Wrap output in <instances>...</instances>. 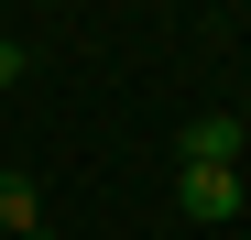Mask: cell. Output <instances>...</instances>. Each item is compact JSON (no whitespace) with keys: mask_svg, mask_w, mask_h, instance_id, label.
Returning <instances> with one entry per match:
<instances>
[{"mask_svg":"<svg viewBox=\"0 0 251 240\" xmlns=\"http://www.w3.org/2000/svg\"><path fill=\"white\" fill-rule=\"evenodd\" d=\"M0 240H55L44 196H33V175H0Z\"/></svg>","mask_w":251,"mask_h":240,"instance_id":"cell-3","label":"cell"},{"mask_svg":"<svg viewBox=\"0 0 251 240\" xmlns=\"http://www.w3.org/2000/svg\"><path fill=\"white\" fill-rule=\"evenodd\" d=\"M175 208L219 229V218H240V208H251V196H240V175H229V164H175Z\"/></svg>","mask_w":251,"mask_h":240,"instance_id":"cell-1","label":"cell"},{"mask_svg":"<svg viewBox=\"0 0 251 240\" xmlns=\"http://www.w3.org/2000/svg\"><path fill=\"white\" fill-rule=\"evenodd\" d=\"M11 88H22V44L0 33V98H11Z\"/></svg>","mask_w":251,"mask_h":240,"instance_id":"cell-4","label":"cell"},{"mask_svg":"<svg viewBox=\"0 0 251 240\" xmlns=\"http://www.w3.org/2000/svg\"><path fill=\"white\" fill-rule=\"evenodd\" d=\"M240 153H251V120H229V109L186 120V164H229V175H240Z\"/></svg>","mask_w":251,"mask_h":240,"instance_id":"cell-2","label":"cell"}]
</instances>
